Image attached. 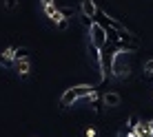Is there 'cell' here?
<instances>
[{
  "instance_id": "1",
  "label": "cell",
  "mask_w": 153,
  "mask_h": 137,
  "mask_svg": "<svg viewBox=\"0 0 153 137\" xmlns=\"http://www.w3.org/2000/svg\"><path fill=\"white\" fill-rule=\"evenodd\" d=\"M89 33H91V42L96 46H100V49H102L104 44H107V27H102V24L98 22H93V27L89 29Z\"/></svg>"
},
{
  "instance_id": "2",
  "label": "cell",
  "mask_w": 153,
  "mask_h": 137,
  "mask_svg": "<svg viewBox=\"0 0 153 137\" xmlns=\"http://www.w3.org/2000/svg\"><path fill=\"white\" fill-rule=\"evenodd\" d=\"M111 75L113 77H126L129 75V66L124 64V53L122 51L115 53V60H113V66H111Z\"/></svg>"
},
{
  "instance_id": "3",
  "label": "cell",
  "mask_w": 153,
  "mask_h": 137,
  "mask_svg": "<svg viewBox=\"0 0 153 137\" xmlns=\"http://www.w3.org/2000/svg\"><path fill=\"white\" fill-rule=\"evenodd\" d=\"M76 99H80L78 93H76V88H67V91L62 93V97H60V108H69Z\"/></svg>"
},
{
  "instance_id": "4",
  "label": "cell",
  "mask_w": 153,
  "mask_h": 137,
  "mask_svg": "<svg viewBox=\"0 0 153 137\" xmlns=\"http://www.w3.org/2000/svg\"><path fill=\"white\" fill-rule=\"evenodd\" d=\"M96 11H98V7L93 0H80V13H87L91 18H96Z\"/></svg>"
},
{
  "instance_id": "5",
  "label": "cell",
  "mask_w": 153,
  "mask_h": 137,
  "mask_svg": "<svg viewBox=\"0 0 153 137\" xmlns=\"http://www.w3.org/2000/svg\"><path fill=\"white\" fill-rule=\"evenodd\" d=\"M102 99H104V104H107V106H120V102H122V97H120L118 95V93H104V95H102Z\"/></svg>"
},
{
  "instance_id": "6",
  "label": "cell",
  "mask_w": 153,
  "mask_h": 137,
  "mask_svg": "<svg viewBox=\"0 0 153 137\" xmlns=\"http://www.w3.org/2000/svg\"><path fill=\"white\" fill-rule=\"evenodd\" d=\"M135 135H138V137H153L151 124H149V122H140L138 128H135Z\"/></svg>"
},
{
  "instance_id": "7",
  "label": "cell",
  "mask_w": 153,
  "mask_h": 137,
  "mask_svg": "<svg viewBox=\"0 0 153 137\" xmlns=\"http://www.w3.org/2000/svg\"><path fill=\"white\" fill-rule=\"evenodd\" d=\"M29 55H31V51L27 49V46H16V51H13V62L29 60Z\"/></svg>"
},
{
  "instance_id": "8",
  "label": "cell",
  "mask_w": 153,
  "mask_h": 137,
  "mask_svg": "<svg viewBox=\"0 0 153 137\" xmlns=\"http://www.w3.org/2000/svg\"><path fill=\"white\" fill-rule=\"evenodd\" d=\"M16 71H18L20 73V75H27V73H29V60H20V62H16Z\"/></svg>"
},
{
  "instance_id": "9",
  "label": "cell",
  "mask_w": 153,
  "mask_h": 137,
  "mask_svg": "<svg viewBox=\"0 0 153 137\" xmlns=\"http://www.w3.org/2000/svg\"><path fill=\"white\" fill-rule=\"evenodd\" d=\"M102 104H104V99H93L91 102V108H93V113H102Z\"/></svg>"
},
{
  "instance_id": "10",
  "label": "cell",
  "mask_w": 153,
  "mask_h": 137,
  "mask_svg": "<svg viewBox=\"0 0 153 137\" xmlns=\"http://www.w3.org/2000/svg\"><path fill=\"white\" fill-rule=\"evenodd\" d=\"M4 9H9V11H11V9H16V4H18V0H4Z\"/></svg>"
},
{
  "instance_id": "11",
  "label": "cell",
  "mask_w": 153,
  "mask_h": 137,
  "mask_svg": "<svg viewBox=\"0 0 153 137\" xmlns=\"http://www.w3.org/2000/svg\"><path fill=\"white\" fill-rule=\"evenodd\" d=\"M67 27H69V18H62L60 22H58V29H60V31H65Z\"/></svg>"
},
{
  "instance_id": "12",
  "label": "cell",
  "mask_w": 153,
  "mask_h": 137,
  "mask_svg": "<svg viewBox=\"0 0 153 137\" xmlns=\"http://www.w3.org/2000/svg\"><path fill=\"white\" fill-rule=\"evenodd\" d=\"M60 13L65 15V18H71V15H73V9H69V7H65V9H60Z\"/></svg>"
},
{
  "instance_id": "13",
  "label": "cell",
  "mask_w": 153,
  "mask_h": 137,
  "mask_svg": "<svg viewBox=\"0 0 153 137\" xmlns=\"http://www.w3.org/2000/svg\"><path fill=\"white\" fill-rule=\"evenodd\" d=\"M144 71H151V73H153V60H149V62L144 64Z\"/></svg>"
},
{
  "instance_id": "14",
  "label": "cell",
  "mask_w": 153,
  "mask_h": 137,
  "mask_svg": "<svg viewBox=\"0 0 153 137\" xmlns=\"http://www.w3.org/2000/svg\"><path fill=\"white\" fill-rule=\"evenodd\" d=\"M120 137H138V135H135V133H129V130H126V133H124V135H120Z\"/></svg>"
},
{
  "instance_id": "15",
  "label": "cell",
  "mask_w": 153,
  "mask_h": 137,
  "mask_svg": "<svg viewBox=\"0 0 153 137\" xmlns=\"http://www.w3.org/2000/svg\"><path fill=\"white\" fill-rule=\"evenodd\" d=\"M45 4H53V0H42V7H45Z\"/></svg>"
},
{
  "instance_id": "16",
  "label": "cell",
  "mask_w": 153,
  "mask_h": 137,
  "mask_svg": "<svg viewBox=\"0 0 153 137\" xmlns=\"http://www.w3.org/2000/svg\"><path fill=\"white\" fill-rule=\"evenodd\" d=\"M149 124H151V130H153V119H151V122H149Z\"/></svg>"
}]
</instances>
